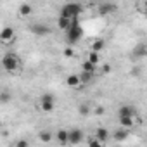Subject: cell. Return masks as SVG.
<instances>
[{"label":"cell","mask_w":147,"mask_h":147,"mask_svg":"<svg viewBox=\"0 0 147 147\" xmlns=\"http://www.w3.org/2000/svg\"><path fill=\"white\" fill-rule=\"evenodd\" d=\"M119 125H121V128L130 130V128L135 125V119H133V118H119Z\"/></svg>","instance_id":"obj_16"},{"label":"cell","mask_w":147,"mask_h":147,"mask_svg":"<svg viewBox=\"0 0 147 147\" xmlns=\"http://www.w3.org/2000/svg\"><path fill=\"white\" fill-rule=\"evenodd\" d=\"M104 47H106V43H104L102 40H95V42L92 43V50H90V52H95V54H99V52H100Z\"/></svg>","instance_id":"obj_20"},{"label":"cell","mask_w":147,"mask_h":147,"mask_svg":"<svg viewBox=\"0 0 147 147\" xmlns=\"http://www.w3.org/2000/svg\"><path fill=\"white\" fill-rule=\"evenodd\" d=\"M7 147H16V145H14V144H12V145H7Z\"/></svg>","instance_id":"obj_29"},{"label":"cell","mask_w":147,"mask_h":147,"mask_svg":"<svg viewBox=\"0 0 147 147\" xmlns=\"http://www.w3.org/2000/svg\"><path fill=\"white\" fill-rule=\"evenodd\" d=\"M14 145H16V147H30V142H28L26 138H19Z\"/></svg>","instance_id":"obj_24"},{"label":"cell","mask_w":147,"mask_h":147,"mask_svg":"<svg viewBox=\"0 0 147 147\" xmlns=\"http://www.w3.org/2000/svg\"><path fill=\"white\" fill-rule=\"evenodd\" d=\"M78 111H80L82 116H87V114L92 111V107H90V104H80V106H78Z\"/></svg>","instance_id":"obj_21"},{"label":"cell","mask_w":147,"mask_h":147,"mask_svg":"<svg viewBox=\"0 0 147 147\" xmlns=\"http://www.w3.org/2000/svg\"><path fill=\"white\" fill-rule=\"evenodd\" d=\"M0 76H2V73H0Z\"/></svg>","instance_id":"obj_31"},{"label":"cell","mask_w":147,"mask_h":147,"mask_svg":"<svg viewBox=\"0 0 147 147\" xmlns=\"http://www.w3.org/2000/svg\"><path fill=\"white\" fill-rule=\"evenodd\" d=\"M54 138H55L61 145H66V144H67V130H62V128L57 130L55 135H54Z\"/></svg>","instance_id":"obj_12"},{"label":"cell","mask_w":147,"mask_h":147,"mask_svg":"<svg viewBox=\"0 0 147 147\" xmlns=\"http://www.w3.org/2000/svg\"><path fill=\"white\" fill-rule=\"evenodd\" d=\"M95 140H99L100 144L102 142H106L107 138H109V131L106 130V128H97V131H95V137H94Z\"/></svg>","instance_id":"obj_13"},{"label":"cell","mask_w":147,"mask_h":147,"mask_svg":"<svg viewBox=\"0 0 147 147\" xmlns=\"http://www.w3.org/2000/svg\"><path fill=\"white\" fill-rule=\"evenodd\" d=\"M111 71V66L109 64H104V73H109Z\"/></svg>","instance_id":"obj_28"},{"label":"cell","mask_w":147,"mask_h":147,"mask_svg":"<svg viewBox=\"0 0 147 147\" xmlns=\"http://www.w3.org/2000/svg\"><path fill=\"white\" fill-rule=\"evenodd\" d=\"M31 12H33V7L30 4H21L19 5V14L21 16H30Z\"/></svg>","instance_id":"obj_18"},{"label":"cell","mask_w":147,"mask_h":147,"mask_svg":"<svg viewBox=\"0 0 147 147\" xmlns=\"http://www.w3.org/2000/svg\"><path fill=\"white\" fill-rule=\"evenodd\" d=\"M118 116L119 118H135V109L131 106H121L118 111Z\"/></svg>","instance_id":"obj_8"},{"label":"cell","mask_w":147,"mask_h":147,"mask_svg":"<svg viewBox=\"0 0 147 147\" xmlns=\"http://www.w3.org/2000/svg\"><path fill=\"white\" fill-rule=\"evenodd\" d=\"M0 64H2V67H4L5 71H9V73H18L19 67H21V61H19V57H18L14 52L4 54V57H2V61H0Z\"/></svg>","instance_id":"obj_1"},{"label":"cell","mask_w":147,"mask_h":147,"mask_svg":"<svg viewBox=\"0 0 147 147\" xmlns=\"http://www.w3.org/2000/svg\"><path fill=\"white\" fill-rule=\"evenodd\" d=\"M11 100H12V94L9 90H2V92H0V102H2V104H7Z\"/></svg>","instance_id":"obj_19"},{"label":"cell","mask_w":147,"mask_h":147,"mask_svg":"<svg viewBox=\"0 0 147 147\" xmlns=\"http://www.w3.org/2000/svg\"><path fill=\"white\" fill-rule=\"evenodd\" d=\"M83 138H85V135H83V131H82L80 128L67 130V144H71V145H78V144L83 142Z\"/></svg>","instance_id":"obj_4"},{"label":"cell","mask_w":147,"mask_h":147,"mask_svg":"<svg viewBox=\"0 0 147 147\" xmlns=\"http://www.w3.org/2000/svg\"><path fill=\"white\" fill-rule=\"evenodd\" d=\"M66 35H67V40H69V43H76L82 36H83V30H82V26H80V23L75 19V23L71 24V28L66 31Z\"/></svg>","instance_id":"obj_3"},{"label":"cell","mask_w":147,"mask_h":147,"mask_svg":"<svg viewBox=\"0 0 147 147\" xmlns=\"http://www.w3.org/2000/svg\"><path fill=\"white\" fill-rule=\"evenodd\" d=\"M64 55L66 57H73V55H75V52H73V49H64Z\"/></svg>","instance_id":"obj_27"},{"label":"cell","mask_w":147,"mask_h":147,"mask_svg":"<svg viewBox=\"0 0 147 147\" xmlns=\"http://www.w3.org/2000/svg\"><path fill=\"white\" fill-rule=\"evenodd\" d=\"M66 85H67L69 88H78V87L82 85L80 76H78V75H69V76L66 78Z\"/></svg>","instance_id":"obj_10"},{"label":"cell","mask_w":147,"mask_h":147,"mask_svg":"<svg viewBox=\"0 0 147 147\" xmlns=\"http://www.w3.org/2000/svg\"><path fill=\"white\" fill-rule=\"evenodd\" d=\"M82 73H88V75H94V73H95V66L90 64L88 61H85V62L82 64Z\"/></svg>","instance_id":"obj_17"},{"label":"cell","mask_w":147,"mask_h":147,"mask_svg":"<svg viewBox=\"0 0 147 147\" xmlns=\"http://www.w3.org/2000/svg\"><path fill=\"white\" fill-rule=\"evenodd\" d=\"M31 31H33L36 36H45V35H49V33H50V28H49L47 24L35 23V24H31Z\"/></svg>","instance_id":"obj_7"},{"label":"cell","mask_w":147,"mask_h":147,"mask_svg":"<svg viewBox=\"0 0 147 147\" xmlns=\"http://www.w3.org/2000/svg\"><path fill=\"white\" fill-rule=\"evenodd\" d=\"M116 11V4H100L99 5V12L100 14H111Z\"/></svg>","instance_id":"obj_15"},{"label":"cell","mask_w":147,"mask_h":147,"mask_svg":"<svg viewBox=\"0 0 147 147\" xmlns=\"http://www.w3.org/2000/svg\"><path fill=\"white\" fill-rule=\"evenodd\" d=\"M38 138H40V142L49 144V142L54 138V133H52L50 130H42V131H38Z\"/></svg>","instance_id":"obj_14"},{"label":"cell","mask_w":147,"mask_h":147,"mask_svg":"<svg viewBox=\"0 0 147 147\" xmlns=\"http://www.w3.org/2000/svg\"><path fill=\"white\" fill-rule=\"evenodd\" d=\"M0 126H2V121H0Z\"/></svg>","instance_id":"obj_30"},{"label":"cell","mask_w":147,"mask_h":147,"mask_svg":"<svg viewBox=\"0 0 147 147\" xmlns=\"http://www.w3.org/2000/svg\"><path fill=\"white\" fill-rule=\"evenodd\" d=\"M128 135H130V130H126V128H118V130L113 133V138L118 140V142H121V140H126Z\"/></svg>","instance_id":"obj_11"},{"label":"cell","mask_w":147,"mask_h":147,"mask_svg":"<svg viewBox=\"0 0 147 147\" xmlns=\"http://www.w3.org/2000/svg\"><path fill=\"white\" fill-rule=\"evenodd\" d=\"M83 12V7L80 4H66L61 9V18H67V19H76L78 14Z\"/></svg>","instance_id":"obj_2"},{"label":"cell","mask_w":147,"mask_h":147,"mask_svg":"<svg viewBox=\"0 0 147 147\" xmlns=\"http://www.w3.org/2000/svg\"><path fill=\"white\" fill-rule=\"evenodd\" d=\"M135 54H137V57H144V54H145V47H144V45H140V47L135 50Z\"/></svg>","instance_id":"obj_26"},{"label":"cell","mask_w":147,"mask_h":147,"mask_svg":"<svg viewBox=\"0 0 147 147\" xmlns=\"http://www.w3.org/2000/svg\"><path fill=\"white\" fill-rule=\"evenodd\" d=\"M14 38H16L14 28H11V26L2 28V31H0V42H2V43H11Z\"/></svg>","instance_id":"obj_6"},{"label":"cell","mask_w":147,"mask_h":147,"mask_svg":"<svg viewBox=\"0 0 147 147\" xmlns=\"http://www.w3.org/2000/svg\"><path fill=\"white\" fill-rule=\"evenodd\" d=\"M78 76H80V82L82 83H87V82H90L94 78V75H88V73H82V75H78Z\"/></svg>","instance_id":"obj_23"},{"label":"cell","mask_w":147,"mask_h":147,"mask_svg":"<svg viewBox=\"0 0 147 147\" xmlns=\"http://www.w3.org/2000/svg\"><path fill=\"white\" fill-rule=\"evenodd\" d=\"M40 109L43 113H52L54 111V95L52 94H43L40 97Z\"/></svg>","instance_id":"obj_5"},{"label":"cell","mask_w":147,"mask_h":147,"mask_svg":"<svg viewBox=\"0 0 147 147\" xmlns=\"http://www.w3.org/2000/svg\"><path fill=\"white\" fill-rule=\"evenodd\" d=\"M99 59H100V57H99V54H95V52H90V54H88V59H87V61H88L90 64L97 66V64H99Z\"/></svg>","instance_id":"obj_22"},{"label":"cell","mask_w":147,"mask_h":147,"mask_svg":"<svg viewBox=\"0 0 147 147\" xmlns=\"http://www.w3.org/2000/svg\"><path fill=\"white\" fill-rule=\"evenodd\" d=\"M73 23H75V19H67V18H61V16H59V19H57V28L62 30V31H67Z\"/></svg>","instance_id":"obj_9"},{"label":"cell","mask_w":147,"mask_h":147,"mask_svg":"<svg viewBox=\"0 0 147 147\" xmlns=\"http://www.w3.org/2000/svg\"><path fill=\"white\" fill-rule=\"evenodd\" d=\"M88 147H102V144L99 140H95V138H90L88 140Z\"/></svg>","instance_id":"obj_25"}]
</instances>
